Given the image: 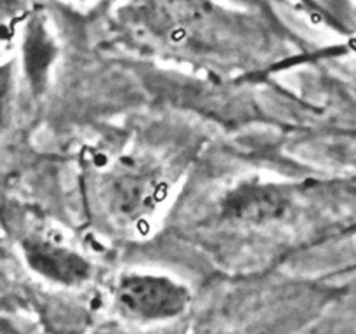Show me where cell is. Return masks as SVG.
<instances>
[{
    "mask_svg": "<svg viewBox=\"0 0 356 334\" xmlns=\"http://www.w3.org/2000/svg\"><path fill=\"white\" fill-rule=\"evenodd\" d=\"M323 301L325 291L309 280L240 282L202 310L193 334H294Z\"/></svg>",
    "mask_w": 356,
    "mask_h": 334,
    "instance_id": "cell-1",
    "label": "cell"
},
{
    "mask_svg": "<svg viewBox=\"0 0 356 334\" xmlns=\"http://www.w3.org/2000/svg\"><path fill=\"white\" fill-rule=\"evenodd\" d=\"M165 193V173L146 157H120L96 181L97 207L117 228H138L148 221Z\"/></svg>",
    "mask_w": 356,
    "mask_h": 334,
    "instance_id": "cell-2",
    "label": "cell"
},
{
    "mask_svg": "<svg viewBox=\"0 0 356 334\" xmlns=\"http://www.w3.org/2000/svg\"><path fill=\"white\" fill-rule=\"evenodd\" d=\"M190 289L176 278L148 271L124 273L115 287V305L134 322H162L179 317L190 305Z\"/></svg>",
    "mask_w": 356,
    "mask_h": 334,
    "instance_id": "cell-3",
    "label": "cell"
},
{
    "mask_svg": "<svg viewBox=\"0 0 356 334\" xmlns=\"http://www.w3.org/2000/svg\"><path fill=\"white\" fill-rule=\"evenodd\" d=\"M24 254L33 270L61 284H80L90 275V264L76 250L49 240L24 244Z\"/></svg>",
    "mask_w": 356,
    "mask_h": 334,
    "instance_id": "cell-4",
    "label": "cell"
}]
</instances>
